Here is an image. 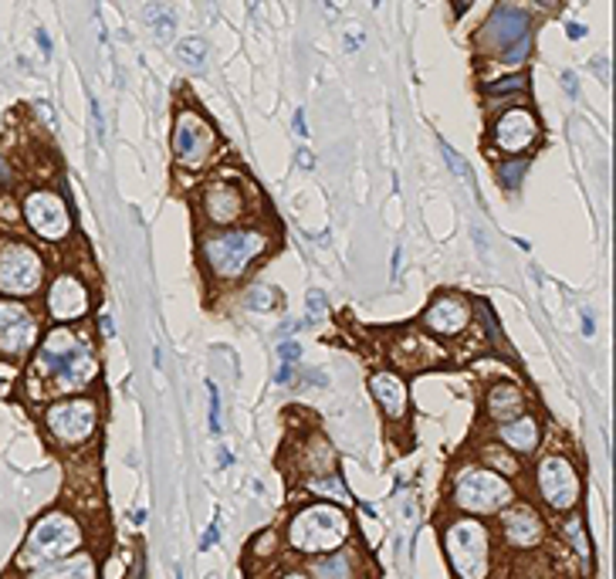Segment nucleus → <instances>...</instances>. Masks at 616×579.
<instances>
[{
    "label": "nucleus",
    "instance_id": "obj_1",
    "mask_svg": "<svg viewBox=\"0 0 616 579\" xmlns=\"http://www.w3.org/2000/svg\"><path fill=\"white\" fill-rule=\"evenodd\" d=\"M38 373L55 380V390H82L95 380L98 363L85 339L68 329H55L38 353Z\"/></svg>",
    "mask_w": 616,
    "mask_h": 579
},
{
    "label": "nucleus",
    "instance_id": "obj_2",
    "mask_svg": "<svg viewBox=\"0 0 616 579\" xmlns=\"http://www.w3.org/2000/svg\"><path fill=\"white\" fill-rule=\"evenodd\" d=\"M288 536L294 549L302 552H332L349 536V519L336 505H312L302 515H294Z\"/></svg>",
    "mask_w": 616,
    "mask_h": 579
},
{
    "label": "nucleus",
    "instance_id": "obj_3",
    "mask_svg": "<svg viewBox=\"0 0 616 579\" xmlns=\"http://www.w3.org/2000/svg\"><path fill=\"white\" fill-rule=\"evenodd\" d=\"M450 565L461 579H485L488 573V532L475 519L454 522L444 536Z\"/></svg>",
    "mask_w": 616,
    "mask_h": 579
},
{
    "label": "nucleus",
    "instance_id": "obj_4",
    "mask_svg": "<svg viewBox=\"0 0 616 579\" xmlns=\"http://www.w3.org/2000/svg\"><path fill=\"white\" fill-rule=\"evenodd\" d=\"M267 248V238L258 234V231H231V234H221V238H211L204 244V258L217 275L224 278H234L240 271L251 265L254 258L261 255Z\"/></svg>",
    "mask_w": 616,
    "mask_h": 579
},
{
    "label": "nucleus",
    "instance_id": "obj_5",
    "mask_svg": "<svg viewBox=\"0 0 616 579\" xmlns=\"http://www.w3.org/2000/svg\"><path fill=\"white\" fill-rule=\"evenodd\" d=\"M78 542H82V532L68 515H48L34 525V532L28 538V552H21V565H41L61 559L71 549H78Z\"/></svg>",
    "mask_w": 616,
    "mask_h": 579
},
{
    "label": "nucleus",
    "instance_id": "obj_6",
    "mask_svg": "<svg viewBox=\"0 0 616 579\" xmlns=\"http://www.w3.org/2000/svg\"><path fill=\"white\" fill-rule=\"evenodd\" d=\"M454 498L467 511H494L512 498V488H508V481L502 475H494L488 467H475V471L457 478Z\"/></svg>",
    "mask_w": 616,
    "mask_h": 579
},
{
    "label": "nucleus",
    "instance_id": "obj_7",
    "mask_svg": "<svg viewBox=\"0 0 616 579\" xmlns=\"http://www.w3.org/2000/svg\"><path fill=\"white\" fill-rule=\"evenodd\" d=\"M41 285V261L28 244H4L0 248V292L31 295Z\"/></svg>",
    "mask_w": 616,
    "mask_h": 579
},
{
    "label": "nucleus",
    "instance_id": "obj_8",
    "mask_svg": "<svg viewBox=\"0 0 616 579\" xmlns=\"http://www.w3.org/2000/svg\"><path fill=\"white\" fill-rule=\"evenodd\" d=\"M213 146H217V136H213V129L200 119L196 113H180L177 119V129H173V149L180 156L183 167H190V170H200V167H207V159H211Z\"/></svg>",
    "mask_w": 616,
    "mask_h": 579
},
{
    "label": "nucleus",
    "instance_id": "obj_9",
    "mask_svg": "<svg viewBox=\"0 0 616 579\" xmlns=\"http://www.w3.org/2000/svg\"><path fill=\"white\" fill-rule=\"evenodd\" d=\"M48 430L65 444H82L95 430V403L92 400H65L48 407Z\"/></svg>",
    "mask_w": 616,
    "mask_h": 579
},
{
    "label": "nucleus",
    "instance_id": "obj_10",
    "mask_svg": "<svg viewBox=\"0 0 616 579\" xmlns=\"http://www.w3.org/2000/svg\"><path fill=\"white\" fill-rule=\"evenodd\" d=\"M24 217H28V224L48 240H58L68 234L71 227V217H68V207H65V200L51 194V190H38V194H31L24 200Z\"/></svg>",
    "mask_w": 616,
    "mask_h": 579
},
{
    "label": "nucleus",
    "instance_id": "obj_11",
    "mask_svg": "<svg viewBox=\"0 0 616 579\" xmlns=\"http://www.w3.org/2000/svg\"><path fill=\"white\" fill-rule=\"evenodd\" d=\"M539 488L552 509H573L575 498H579V478H575V467L566 457H546L539 465Z\"/></svg>",
    "mask_w": 616,
    "mask_h": 579
},
{
    "label": "nucleus",
    "instance_id": "obj_12",
    "mask_svg": "<svg viewBox=\"0 0 616 579\" xmlns=\"http://www.w3.org/2000/svg\"><path fill=\"white\" fill-rule=\"evenodd\" d=\"M34 339H38V325L31 319V312L17 302H0V353L17 359L31 353Z\"/></svg>",
    "mask_w": 616,
    "mask_h": 579
},
{
    "label": "nucleus",
    "instance_id": "obj_13",
    "mask_svg": "<svg viewBox=\"0 0 616 579\" xmlns=\"http://www.w3.org/2000/svg\"><path fill=\"white\" fill-rule=\"evenodd\" d=\"M48 312L55 315L58 322L82 319L85 312H88V295H85L82 282L71 278V275H61V278L51 285V292H48Z\"/></svg>",
    "mask_w": 616,
    "mask_h": 579
},
{
    "label": "nucleus",
    "instance_id": "obj_14",
    "mask_svg": "<svg viewBox=\"0 0 616 579\" xmlns=\"http://www.w3.org/2000/svg\"><path fill=\"white\" fill-rule=\"evenodd\" d=\"M471 319V305L464 302L461 295H444L437 298L430 309L423 312V325L437 332V336H454V332H461L464 325Z\"/></svg>",
    "mask_w": 616,
    "mask_h": 579
},
{
    "label": "nucleus",
    "instance_id": "obj_15",
    "mask_svg": "<svg viewBox=\"0 0 616 579\" xmlns=\"http://www.w3.org/2000/svg\"><path fill=\"white\" fill-rule=\"evenodd\" d=\"M535 136H539V126H535V119L525 109L504 113L498 119V126H494V142L502 149H508V153H521L525 146H532Z\"/></svg>",
    "mask_w": 616,
    "mask_h": 579
},
{
    "label": "nucleus",
    "instance_id": "obj_16",
    "mask_svg": "<svg viewBox=\"0 0 616 579\" xmlns=\"http://www.w3.org/2000/svg\"><path fill=\"white\" fill-rule=\"evenodd\" d=\"M485 38L491 44H498V48H508L512 41H521V38H529V14L519 11V7H498L494 17H491L488 31H485Z\"/></svg>",
    "mask_w": 616,
    "mask_h": 579
},
{
    "label": "nucleus",
    "instance_id": "obj_17",
    "mask_svg": "<svg viewBox=\"0 0 616 579\" xmlns=\"http://www.w3.org/2000/svg\"><path fill=\"white\" fill-rule=\"evenodd\" d=\"M204 207H207V217H211L213 224H231V221H238L240 217L244 200H240L238 186L211 184L207 186V194H204Z\"/></svg>",
    "mask_w": 616,
    "mask_h": 579
},
{
    "label": "nucleus",
    "instance_id": "obj_18",
    "mask_svg": "<svg viewBox=\"0 0 616 579\" xmlns=\"http://www.w3.org/2000/svg\"><path fill=\"white\" fill-rule=\"evenodd\" d=\"M502 525H504V538L512 546H519V549H529V546H535L542 538V522H539V515L532 509L504 511Z\"/></svg>",
    "mask_w": 616,
    "mask_h": 579
},
{
    "label": "nucleus",
    "instance_id": "obj_19",
    "mask_svg": "<svg viewBox=\"0 0 616 579\" xmlns=\"http://www.w3.org/2000/svg\"><path fill=\"white\" fill-rule=\"evenodd\" d=\"M369 386H373V396L379 400V407L386 410L390 417H403L406 413V386L396 373H376V376L369 380Z\"/></svg>",
    "mask_w": 616,
    "mask_h": 579
},
{
    "label": "nucleus",
    "instance_id": "obj_20",
    "mask_svg": "<svg viewBox=\"0 0 616 579\" xmlns=\"http://www.w3.org/2000/svg\"><path fill=\"white\" fill-rule=\"evenodd\" d=\"M488 413L494 421H515L521 417V394L512 386V383H498V386H491L488 394Z\"/></svg>",
    "mask_w": 616,
    "mask_h": 579
},
{
    "label": "nucleus",
    "instance_id": "obj_21",
    "mask_svg": "<svg viewBox=\"0 0 616 579\" xmlns=\"http://www.w3.org/2000/svg\"><path fill=\"white\" fill-rule=\"evenodd\" d=\"M498 434H502V440L512 451H535V444H539V424H535L532 417H515Z\"/></svg>",
    "mask_w": 616,
    "mask_h": 579
},
{
    "label": "nucleus",
    "instance_id": "obj_22",
    "mask_svg": "<svg viewBox=\"0 0 616 579\" xmlns=\"http://www.w3.org/2000/svg\"><path fill=\"white\" fill-rule=\"evenodd\" d=\"M31 579H95V565H92L88 556H75V559H68V563L34 569Z\"/></svg>",
    "mask_w": 616,
    "mask_h": 579
},
{
    "label": "nucleus",
    "instance_id": "obj_23",
    "mask_svg": "<svg viewBox=\"0 0 616 579\" xmlns=\"http://www.w3.org/2000/svg\"><path fill=\"white\" fill-rule=\"evenodd\" d=\"M177 55H180L183 65L204 68V61H207V41H204V38H186V41H180Z\"/></svg>",
    "mask_w": 616,
    "mask_h": 579
},
{
    "label": "nucleus",
    "instance_id": "obj_24",
    "mask_svg": "<svg viewBox=\"0 0 616 579\" xmlns=\"http://www.w3.org/2000/svg\"><path fill=\"white\" fill-rule=\"evenodd\" d=\"M312 569H315V579H349V559L346 556L322 559V563H315Z\"/></svg>",
    "mask_w": 616,
    "mask_h": 579
},
{
    "label": "nucleus",
    "instance_id": "obj_25",
    "mask_svg": "<svg viewBox=\"0 0 616 579\" xmlns=\"http://www.w3.org/2000/svg\"><path fill=\"white\" fill-rule=\"evenodd\" d=\"M146 14H149V21H153L156 38H159V41H169V38H173V14H169L167 7H156V4L146 7Z\"/></svg>",
    "mask_w": 616,
    "mask_h": 579
},
{
    "label": "nucleus",
    "instance_id": "obj_26",
    "mask_svg": "<svg viewBox=\"0 0 616 579\" xmlns=\"http://www.w3.org/2000/svg\"><path fill=\"white\" fill-rule=\"evenodd\" d=\"M440 153H444V159H448L450 173H454V176H461L467 190H475V176H471V170H467V163H464L461 156L454 153V149H450L448 142H440Z\"/></svg>",
    "mask_w": 616,
    "mask_h": 579
},
{
    "label": "nucleus",
    "instance_id": "obj_27",
    "mask_svg": "<svg viewBox=\"0 0 616 579\" xmlns=\"http://www.w3.org/2000/svg\"><path fill=\"white\" fill-rule=\"evenodd\" d=\"M278 353H281V373H278V383H288V376H292V366H294V363H298V353H302V349H298V342H285V346H281Z\"/></svg>",
    "mask_w": 616,
    "mask_h": 579
},
{
    "label": "nucleus",
    "instance_id": "obj_28",
    "mask_svg": "<svg viewBox=\"0 0 616 579\" xmlns=\"http://www.w3.org/2000/svg\"><path fill=\"white\" fill-rule=\"evenodd\" d=\"M308 465L315 467V471H332V451H329V444L322 438L312 444V461Z\"/></svg>",
    "mask_w": 616,
    "mask_h": 579
},
{
    "label": "nucleus",
    "instance_id": "obj_29",
    "mask_svg": "<svg viewBox=\"0 0 616 579\" xmlns=\"http://www.w3.org/2000/svg\"><path fill=\"white\" fill-rule=\"evenodd\" d=\"M207 396H211V434H221V394L213 380H207Z\"/></svg>",
    "mask_w": 616,
    "mask_h": 579
},
{
    "label": "nucleus",
    "instance_id": "obj_30",
    "mask_svg": "<svg viewBox=\"0 0 616 579\" xmlns=\"http://www.w3.org/2000/svg\"><path fill=\"white\" fill-rule=\"evenodd\" d=\"M325 315V298H322V292H308V319L312 322H319Z\"/></svg>",
    "mask_w": 616,
    "mask_h": 579
},
{
    "label": "nucleus",
    "instance_id": "obj_31",
    "mask_svg": "<svg viewBox=\"0 0 616 579\" xmlns=\"http://www.w3.org/2000/svg\"><path fill=\"white\" fill-rule=\"evenodd\" d=\"M312 492H319V494L325 492V494H332V498H342V494H346V492H342V481H339V478H329L325 484L315 478V481H312Z\"/></svg>",
    "mask_w": 616,
    "mask_h": 579
},
{
    "label": "nucleus",
    "instance_id": "obj_32",
    "mask_svg": "<svg viewBox=\"0 0 616 579\" xmlns=\"http://www.w3.org/2000/svg\"><path fill=\"white\" fill-rule=\"evenodd\" d=\"M529 55V38H521V41H515V44H508L502 51V58L504 61H521V58Z\"/></svg>",
    "mask_w": 616,
    "mask_h": 579
},
{
    "label": "nucleus",
    "instance_id": "obj_33",
    "mask_svg": "<svg viewBox=\"0 0 616 579\" xmlns=\"http://www.w3.org/2000/svg\"><path fill=\"white\" fill-rule=\"evenodd\" d=\"M521 170H525V163H508V167H504V170H502V184H504V186H512V190H515V186H519Z\"/></svg>",
    "mask_w": 616,
    "mask_h": 579
},
{
    "label": "nucleus",
    "instance_id": "obj_34",
    "mask_svg": "<svg viewBox=\"0 0 616 579\" xmlns=\"http://www.w3.org/2000/svg\"><path fill=\"white\" fill-rule=\"evenodd\" d=\"M248 305H251V309H271L275 302H271V292H265V288H254L251 295H248Z\"/></svg>",
    "mask_w": 616,
    "mask_h": 579
},
{
    "label": "nucleus",
    "instance_id": "obj_35",
    "mask_svg": "<svg viewBox=\"0 0 616 579\" xmlns=\"http://www.w3.org/2000/svg\"><path fill=\"white\" fill-rule=\"evenodd\" d=\"M508 88H515V92H521V88H525V78H521V75H519V78H504L502 86H491L488 92H491V95H502V92H508Z\"/></svg>",
    "mask_w": 616,
    "mask_h": 579
},
{
    "label": "nucleus",
    "instance_id": "obj_36",
    "mask_svg": "<svg viewBox=\"0 0 616 579\" xmlns=\"http://www.w3.org/2000/svg\"><path fill=\"white\" fill-rule=\"evenodd\" d=\"M569 532H573V542H575V549L583 552V556H586V538H583V532H579V522H569Z\"/></svg>",
    "mask_w": 616,
    "mask_h": 579
},
{
    "label": "nucleus",
    "instance_id": "obj_37",
    "mask_svg": "<svg viewBox=\"0 0 616 579\" xmlns=\"http://www.w3.org/2000/svg\"><path fill=\"white\" fill-rule=\"evenodd\" d=\"M92 119H95L98 140H105V122H102V109H98V102H95V99H92Z\"/></svg>",
    "mask_w": 616,
    "mask_h": 579
},
{
    "label": "nucleus",
    "instance_id": "obj_38",
    "mask_svg": "<svg viewBox=\"0 0 616 579\" xmlns=\"http://www.w3.org/2000/svg\"><path fill=\"white\" fill-rule=\"evenodd\" d=\"M217 538H221V532H217V525H213V529H207V536H204V542H200V546H204V549H211Z\"/></svg>",
    "mask_w": 616,
    "mask_h": 579
},
{
    "label": "nucleus",
    "instance_id": "obj_39",
    "mask_svg": "<svg viewBox=\"0 0 616 579\" xmlns=\"http://www.w3.org/2000/svg\"><path fill=\"white\" fill-rule=\"evenodd\" d=\"M298 167H302V170H312V167H315V163H312V153H308V149H302V153H298Z\"/></svg>",
    "mask_w": 616,
    "mask_h": 579
},
{
    "label": "nucleus",
    "instance_id": "obj_40",
    "mask_svg": "<svg viewBox=\"0 0 616 579\" xmlns=\"http://www.w3.org/2000/svg\"><path fill=\"white\" fill-rule=\"evenodd\" d=\"M294 129H298V136H308V129H305V115H302V113H294Z\"/></svg>",
    "mask_w": 616,
    "mask_h": 579
},
{
    "label": "nucleus",
    "instance_id": "obj_41",
    "mask_svg": "<svg viewBox=\"0 0 616 579\" xmlns=\"http://www.w3.org/2000/svg\"><path fill=\"white\" fill-rule=\"evenodd\" d=\"M98 325H102V332H105V336H113V332H115V325H113V319H109V315H102V322H98Z\"/></svg>",
    "mask_w": 616,
    "mask_h": 579
},
{
    "label": "nucleus",
    "instance_id": "obj_42",
    "mask_svg": "<svg viewBox=\"0 0 616 579\" xmlns=\"http://www.w3.org/2000/svg\"><path fill=\"white\" fill-rule=\"evenodd\" d=\"M217 457H221V461H217L221 467H231V451H227V448H221V451H217Z\"/></svg>",
    "mask_w": 616,
    "mask_h": 579
},
{
    "label": "nucleus",
    "instance_id": "obj_43",
    "mask_svg": "<svg viewBox=\"0 0 616 579\" xmlns=\"http://www.w3.org/2000/svg\"><path fill=\"white\" fill-rule=\"evenodd\" d=\"M583 34H586V28H583V24H569V38H575V41H579Z\"/></svg>",
    "mask_w": 616,
    "mask_h": 579
},
{
    "label": "nucleus",
    "instance_id": "obj_44",
    "mask_svg": "<svg viewBox=\"0 0 616 579\" xmlns=\"http://www.w3.org/2000/svg\"><path fill=\"white\" fill-rule=\"evenodd\" d=\"M562 82H566V88H569V92L575 95V75H573V71H566V78H562Z\"/></svg>",
    "mask_w": 616,
    "mask_h": 579
},
{
    "label": "nucleus",
    "instance_id": "obj_45",
    "mask_svg": "<svg viewBox=\"0 0 616 579\" xmlns=\"http://www.w3.org/2000/svg\"><path fill=\"white\" fill-rule=\"evenodd\" d=\"M593 329H596V325H593V319H589V315H583V332H586V336H593Z\"/></svg>",
    "mask_w": 616,
    "mask_h": 579
},
{
    "label": "nucleus",
    "instance_id": "obj_46",
    "mask_svg": "<svg viewBox=\"0 0 616 579\" xmlns=\"http://www.w3.org/2000/svg\"><path fill=\"white\" fill-rule=\"evenodd\" d=\"M0 184H7V170H4V163H0Z\"/></svg>",
    "mask_w": 616,
    "mask_h": 579
},
{
    "label": "nucleus",
    "instance_id": "obj_47",
    "mask_svg": "<svg viewBox=\"0 0 616 579\" xmlns=\"http://www.w3.org/2000/svg\"><path fill=\"white\" fill-rule=\"evenodd\" d=\"M285 579H305V576H298V573H292V576H285Z\"/></svg>",
    "mask_w": 616,
    "mask_h": 579
}]
</instances>
